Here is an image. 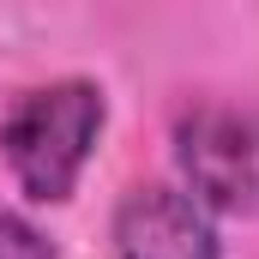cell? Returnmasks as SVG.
Listing matches in <instances>:
<instances>
[{
  "label": "cell",
  "mask_w": 259,
  "mask_h": 259,
  "mask_svg": "<svg viewBox=\"0 0 259 259\" xmlns=\"http://www.w3.org/2000/svg\"><path fill=\"white\" fill-rule=\"evenodd\" d=\"M109 121V103H103V84L91 78H55V84H36L12 103V115L0 121V151L18 175V187L36 199V205H61L72 199L97 139Z\"/></svg>",
  "instance_id": "1"
},
{
  "label": "cell",
  "mask_w": 259,
  "mask_h": 259,
  "mask_svg": "<svg viewBox=\"0 0 259 259\" xmlns=\"http://www.w3.org/2000/svg\"><path fill=\"white\" fill-rule=\"evenodd\" d=\"M175 163L205 211L259 217V109L193 103L175 121Z\"/></svg>",
  "instance_id": "2"
},
{
  "label": "cell",
  "mask_w": 259,
  "mask_h": 259,
  "mask_svg": "<svg viewBox=\"0 0 259 259\" xmlns=\"http://www.w3.org/2000/svg\"><path fill=\"white\" fill-rule=\"evenodd\" d=\"M115 253L121 259H223L205 205L169 181H145L115 205Z\"/></svg>",
  "instance_id": "3"
},
{
  "label": "cell",
  "mask_w": 259,
  "mask_h": 259,
  "mask_svg": "<svg viewBox=\"0 0 259 259\" xmlns=\"http://www.w3.org/2000/svg\"><path fill=\"white\" fill-rule=\"evenodd\" d=\"M0 259H61V253L42 241V229H36L24 211L0 205Z\"/></svg>",
  "instance_id": "4"
}]
</instances>
